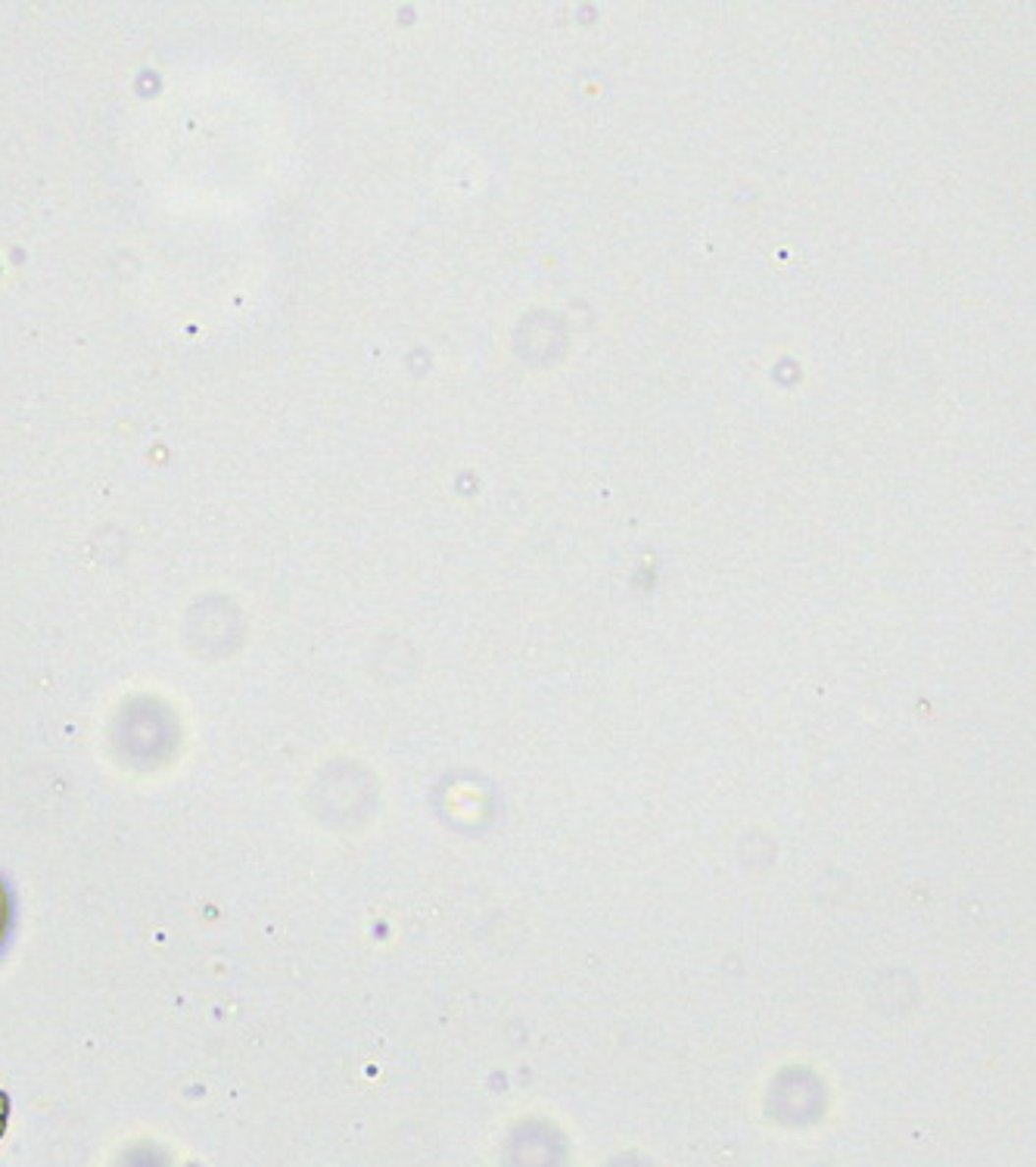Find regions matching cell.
I'll use <instances>...</instances> for the list:
<instances>
[{
	"instance_id": "6da1fadb",
	"label": "cell",
	"mask_w": 1036,
	"mask_h": 1167,
	"mask_svg": "<svg viewBox=\"0 0 1036 1167\" xmlns=\"http://www.w3.org/2000/svg\"><path fill=\"white\" fill-rule=\"evenodd\" d=\"M7 918H10V903H7V891L0 888V940L7 934Z\"/></svg>"
}]
</instances>
